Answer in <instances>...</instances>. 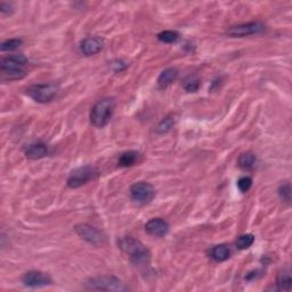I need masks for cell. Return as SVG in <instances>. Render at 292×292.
Returning a JSON list of instances; mask_svg holds the SVG:
<instances>
[{"instance_id":"cell-1","label":"cell","mask_w":292,"mask_h":292,"mask_svg":"<svg viewBox=\"0 0 292 292\" xmlns=\"http://www.w3.org/2000/svg\"><path fill=\"white\" fill-rule=\"evenodd\" d=\"M119 248L124 254L129 256L131 262L135 266L142 267L150 264L151 254L149 249L133 236H126V238L120 239Z\"/></svg>"},{"instance_id":"cell-2","label":"cell","mask_w":292,"mask_h":292,"mask_svg":"<svg viewBox=\"0 0 292 292\" xmlns=\"http://www.w3.org/2000/svg\"><path fill=\"white\" fill-rule=\"evenodd\" d=\"M116 109L114 98H103L98 101L90 111V122L96 128H103L110 122Z\"/></svg>"},{"instance_id":"cell-3","label":"cell","mask_w":292,"mask_h":292,"mask_svg":"<svg viewBox=\"0 0 292 292\" xmlns=\"http://www.w3.org/2000/svg\"><path fill=\"white\" fill-rule=\"evenodd\" d=\"M86 288L88 290L96 291H127L128 288L122 281L116 276H97L88 280L86 283Z\"/></svg>"},{"instance_id":"cell-4","label":"cell","mask_w":292,"mask_h":292,"mask_svg":"<svg viewBox=\"0 0 292 292\" xmlns=\"http://www.w3.org/2000/svg\"><path fill=\"white\" fill-rule=\"evenodd\" d=\"M58 87L54 84H39L32 85L26 89V95L30 96L37 103H48L56 96Z\"/></svg>"},{"instance_id":"cell-5","label":"cell","mask_w":292,"mask_h":292,"mask_svg":"<svg viewBox=\"0 0 292 292\" xmlns=\"http://www.w3.org/2000/svg\"><path fill=\"white\" fill-rule=\"evenodd\" d=\"M97 175L96 169L90 166L79 167L70 173L68 178V186L70 189H78L93 180Z\"/></svg>"},{"instance_id":"cell-6","label":"cell","mask_w":292,"mask_h":292,"mask_svg":"<svg viewBox=\"0 0 292 292\" xmlns=\"http://www.w3.org/2000/svg\"><path fill=\"white\" fill-rule=\"evenodd\" d=\"M130 196L139 205H147L155 196V189L150 183L138 182L130 188Z\"/></svg>"},{"instance_id":"cell-7","label":"cell","mask_w":292,"mask_h":292,"mask_svg":"<svg viewBox=\"0 0 292 292\" xmlns=\"http://www.w3.org/2000/svg\"><path fill=\"white\" fill-rule=\"evenodd\" d=\"M264 30H265V25L262 24V23L250 22V23H244V24L231 26L226 34H227L229 37H233V38H242V37H248V35L261 34Z\"/></svg>"},{"instance_id":"cell-8","label":"cell","mask_w":292,"mask_h":292,"mask_svg":"<svg viewBox=\"0 0 292 292\" xmlns=\"http://www.w3.org/2000/svg\"><path fill=\"white\" fill-rule=\"evenodd\" d=\"M22 282L25 287L29 288H42L52 284V278L48 274L42 273L40 271L26 272L23 275Z\"/></svg>"},{"instance_id":"cell-9","label":"cell","mask_w":292,"mask_h":292,"mask_svg":"<svg viewBox=\"0 0 292 292\" xmlns=\"http://www.w3.org/2000/svg\"><path fill=\"white\" fill-rule=\"evenodd\" d=\"M74 231L81 239H84L85 241L89 242L91 244H101L104 241L103 234L97 228L88 224L77 225L74 227Z\"/></svg>"},{"instance_id":"cell-10","label":"cell","mask_w":292,"mask_h":292,"mask_svg":"<svg viewBox=\"0 0 292 292\" xmlns=\"http://www.w3.org/2000/svg\"><path fill=\"white\" fill-rule=\"evenodd\" d=\"M145 231L147 234L155 236V238H162V236L168 234L169 224L165 219L153 218L146 223Z\"/></svg>"},{"instance_id":"cell-11","label":"cell","mask_w":292,"mask_h":292,"mask_svg":"<svg viewBox=\"0 0 292 292\" xmlns=\"http://www.w3.org/2000/svg\"><path fill=\"white\" fill-rule=\"evenodd\" d=\"M104 40L100 37H88L80 44V51L85 56H93L103 49Z\"/></svg>"},{"instance_id":"cell-12","label":"cell","mask_w":292,"mask_h":292,"mask_svg":"<svg viewBox=\"0 0 292 292\" xmlns=\"http://www.w3.org/2000/svg\"><path fill=\"white\" fill-rule=\"evenodd\" d=\"M28 64V58L23 55H12L2 58L0 62V70H23V67Z\"/></svg>"},{"instance_id":"cell-13","label":"cell","mask_w":292,"mask_h":292,"mask_svg":"<svg viewBox=\"0 0 292 292\" xmlns=\"http://www.w3.org/2000/svg\"><path fill=\"white\" fill-rule=\"evenodd\" d=\"M48 154V147L44 143H34L26 147L25 155L28 159L38 160L42 159Z\"/></svg>"},{"instance_id":"cell-14","label":"cell","mask_w":292,"mask_h":292,"mask_svg":"<svg viewBox=\"0 0 292 292\" xmlns=\"http://www.w3.org/2000/svg\"><path fill=\"white\" fill-rule=\"evenodd\" d=\"M177 77H178V71L173 68H169L167 70L162 71L161 74L159 75L157 78V85H159L160 88H167L170 86L173 81L176 80Z\"/></svg>"},{"instance_id":"cell-15","label":"cell","mask_w":292,"mask_h":292,"mask_svg":"<svg viewBox=\"0 0 292 292\" xmlns=\"http://www.w3.org/2000/svg\"><path fill=\"white\" fill-rule=\"evenodd\" d=\"M210 257L214 259L215 261H225L231 257V250H229V248L225 244L215 245V247L210 250Z\"/></svg>"},{"instance_id":"cell-16","label":"cell","mask_w":292,"mask_h":292,"mask_svg":"<svg viewBox=\"0 0 292 292\" xmlns=\"http://www.w3.org/2000/svg\"><path fill=\"white\" fill-rule=\"evenodd\" d=\"M238 165L243 170H251L256 165V155L251 152L242 153L241 155L239 156Z\"/></svg>"},{"instance_id":"cell-17","label":"cell","mask_w":292,"mask_h":292,"mask_svg":"<svg viewBox=\"0 0 292 292\" xmlns=\"http://www.w3.org/2000/svg\"><path fill=\"white\" fill-rule=\"evenodd\" d=\"M25 74L24 70H0V79L2 83L19 80V79L24 78Z\"/></svg>"},{"instance_id":"cell-18","label":"cell","mask_w":292,"mask_h":292,"mask_svg":"<svg viewBox=\"0 0 292 292\" xmlns=\"http://www.w3.org/2000/svg\"><path fill=\"white\" fill-rule=\"evenodd\" d=\"M138 157L139 153L135 152V151H129V152L121 154L119 162L118 163H119L120 167H131L138 161Z\"/></svg>"},{"instance_id":"cell-19","label":"cell","mask_w":292,"mask_h":292,"mask_svg":"<svg viewBox=\"0 0 292 292\" xmlns=\"http://www.w3.org/2000/svg\"><path fill=\"white\" fill-rule=\"evenodd\" d=\"M255 242V236L252 234H243L241 236H239L238 240L235 242L236 248L239 250H245V249L250 248Z\"/></svg>"},{"instance_id":"cell-20","label":"cell","mask_w":292,"mask_h":292,"mask_svg":"<svg viewBox=\"0 0 292 292\" xmlns=\"http://www.w3.org/2000/svg\"><path fill=\"white\" fill-rule=\"evenodd\" d=\"M292 285V278L290 274H282L278 276L276 281L277 290L280 291H290Z\"/></svg>"},{"instance_id":"cell-21","label":"cell","mask_w":292,"mask_h":292,"mask_svg":"<svg viewBox=\"0 0 292 292\" xmlns=\"http://www.w3.org/2000/svg\"><path fill=\"white\" fill-rule=\"evenodd\" d=\"M22 44H23L22 39H18V38L8 39V40L4 41L1 45H0V49H1V52H13V51H16L18 47H21Z\"/></svg>"},{"instance_id":"cell-22","label":"cell","mask_w":292,"mask_h":292,"mask_svg":"<svg viewBox=\"0 0 292 292\" xmlns=\"http://www.w3.org/2000/svg\"><path fill=\"white\" fill-rule=\"evenodd\" d=\"M200 79L198 77H194V75H191V77L186 78L185 81H184V88H185V90L189 91V93H195V91H198V89L200 88Z\"/></svg>"},{"instance_id":"cell-23","label":"cell","mask_w":292,"mask_h":292,"mask_svg":"<svg viewBox=\"0 0 292 292\" xmlns=\"http://www.w3.org/2000/svg\"><path fill=\"white\" fill-rule=\"evenodd\" d=\"M179 34H177L176 31H162L161 34H157V39H159L161 42H165V44H172V42H176L178 40Z\"/></svg>"},{"instance_id":"cell-24","label":"cell","mask_w":292,"mask_h":292,"mask_svg":"<svg viewBox=\"0 0 292 292\" xmlns=\"http://www.w3.org/2000/svg\"><path fill=\"white\" fill-rule=\"evenodd\" d=\"M278 195H280V199L282 201L290 203L291 201V185L290 183H284L282 184L278 189Z\"/></svg>"},{"instance_id":"cell-25","label":"cell","mask_w":292,"mask_h":292,"mask_svg":"<svg viewBox=\"0 0 292 292\" xmlns=\"http://www.w3.org/2000/svg\"><path fill=\"white\" fill-rule=\"evenodd\" d=\"M173 124H175V120H173L172 118L170 117L166 118V119H163L161 121V123L159 124V127H157V133L160 134L168 133V131L173 127Z\"/></svg>"},{"instance_id":"cell-26","label":"cell","mask_w":292,"mask_h":292,"mask_svg":"<svg viewBox=\"0 0 292 292\" xmlns=\"http://www.w3.org/2000/svg\"><path fill=\"white\" fill-rule=\"evenodd\" d=\"M251 186H252V179L250 177H241V178L238 180V188L242 193L248 192L249 189H251Z\"/></svg>"},{"instance_id":"cell-27","label":"cell","mask_w":292,"mask_h":292,"mask_svg":"<svg viewBox=\"0 0 292 292\" xmlns=\"http://www.w3.org/2000/svg\"><path fill=\"white\" fill-rule=\"evenodd\" d=\"M0 12L2 15H8L13 13V7L11 4H6V2H1L0 4Z\"/></svg>"}]
</instances>
